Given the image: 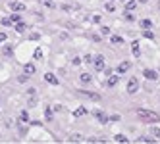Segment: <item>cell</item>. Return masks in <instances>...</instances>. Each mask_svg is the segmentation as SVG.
<instances>
[{
	"label": "cell",
	"mask_w": 160,
	"mask_h": 144,
	"mask_svg": "<svg viewBox=\"0 0 160 144\" xmlns=\"http://www.w3.org/2000/svg\"><path fill=\"white\" fill-rule=\"evenodd\" d=\"M44 117H46V121H50V119H52V110L50 108L44 110Z\"/></svg>",
	"instance_id": "obj_28"
},
{
	"label": "cell",
	"mask_w": 160,
	"mask_h": 144,
	"mask_svg": "<svg viewBox=\"0 0 160 144\" xmlns=\"http://www.w3.org/2000/svg\"><path fill=\"white\" fill-rule=\"evenodd\" d=\"M19 121L27 123V121H29V113H27V112H21V113H19Z\"/></svg>",
	"instance_id": "obj_23"
},
{
	"label": "cell",
	"mask_w": 160,
	"mask_h": 144,
	"mask_svg": "<svg viewBox=\"0 0 160 144\" xmlns=\"http://www.w3.org/2000/svg\"><path fill=\"white\" fill-rule=\"evenodd\" d=\"M118 81H120V77L112 73V75H108V81H106V85H108V86H116V85H118Z\"/></svg>",
	"instance_id": "obj_10"
},
{
	"label": "cell",
	"mask_w": 160,
	"mask_h": 144,
	"mask_svg": "<svg viewBox=\"0 0 160 144\" xmlns=\"http://www.w3.org/2000/svg\"><path fill=\"white\" fill-rule=\"evenodd\" d=\"M143 75H145V79H149V81H156L158 79V73L154 71V69H145Z\"/></svg>",
	"instance_id": "obj_6"
},
{
	"label": "cell",
	"mask_w": 160,
	"mask_h": 144,
	"mask_svg": "<svg viewBox=\"0 0 160 144\" xmlns=\"http://www.w3.org/2000/svg\"><path fill=\"white\" fill-rule=\"evenodd\" d=\"M139 142H153V138H145V137H141V138H139Z\"/></svg>",
	"instance_id": "obj_40"
},
{
	"label": "cell",
	"mask_w": 160,
	"mask_h": 144,
	"mask_svg": "<svg viewBox=\"0 0 160 144\" xmlns=\"http://www.w3.org/2000/svg\"><path fill=\"white\" fill-rule=\"evenodd\" d=\"M125 71H129V61H122L118 65V73H125Z\"/></svg>",
	"instance_id": "obj_13"
},
{
	"label": "cell",
	"mask_w": 160,
	"mask_h": 144,
	"mask_svg": "<svg viewBox=\"0 0 160 144\" xmlns=\"http://www.w3.org/2000/svg\"><path fill=\"white\" fill-rule=\"evenodd\" d=\"M125 90H128L129 94H135L139 90V81L135 79V77H129V81H128V85H125Z\"/></svg>",
	"instance_id": "obj_2"
},
{
	"label": "cell",
	"mask_w": 160,
	"mask_h": 144,
	"mask_svg": "<svg viewBox=\"0 0 160 144\" xmlns=\"http://www.w3.org/2000/svg\"><path fill=\"white\" fill-rule=\"evenodd\" d=\"M106 12H114V10H116V4H114V2H106Z\"/></svg>",
	"instance_id": "obj_26"
},
{
	"label": "cell",
	"mask_w": 160,
	"mask_h": 144,
	"mask_svg": "<svg viewBox=\"0 0 160 144\" xmlns=\"http://www.w3.org/2000/svg\"><path fill=\"white\" fill-rule=\"evenodd\" d=\"M141 27L143 29H150L153 27V21H150V19H141Z\"/></svg>",
	"instance_id": "obj_20"
},
{
	"label": "cell",
	"mask_w": 160,
	"mask_h": 144,
	"mask_svg": "<svg viewBox=\"0 0 160 144\" xmlns=\"http://www.w3.org/2000/svg\"><path fill=\"white\" fill-rule=\"evenodd\" d=\"M100 35H110V29L108 27H100Z\"/></svg>",
	"instance_id": "obj_34"
},
{
	"label": "cell",
	"mask_w": 160,
	"mask_h": 144,
	"mask_svg": "<svg viewBox=\"0 0 160 144\" xmlns=\"http://www.w3.org/2000/svg\"><path fill=\"white\" fill-rule=\"evenodd\" d=\"M114 140H116V142H129V138L124 137V134H116V137H114Z\"/></svg>",
	"instance_id": "obj_21"
},
{
	"label": "cell",
	"mask_w": 160,
	"mask_h": 144,
	"mask_svg": "<svg viewBox=\"0 0 160 144\" xmlns=\"http://www.w3.org/2000/svg\"><path fill=\"white\" fill-rule=\"evenodd\" d=\"M33 58H35V60H43V52H41V48H37V50L33 52Z\"/></svg>",
	"instance_id": "obj_25"
},
{
	"label": "cell",
	"mask_w": 160,
	"mask_h": 144,
	"mask_svg": "<svg viewBox=\"0 0 160 144\" xmlns=\"http://www.w3.org/2000/svg\"><path fill=\"white\" fill-rule=\"evenodd\" d=\"M25 29H27V25H25L23 21H18V23H15V31H18V33H23Z\"/></svg>",
	"instance_id": "obj_18"
},
{
	"label": "cell",
	"mask_w": 160,
	"mask_h": 144,
	"mask_svg": "<svg viewBox=\"0 0 160 144\" xmlns=\"http://www.w3.org/2000/svg\"><path fill=\"white\" fill-rule=\"evenodd\" d=\"M143 37H147V39H154V33L150 31V29H143Z\"/></svg>",
	"instance_id": "obj_22"
},
{
	"label": "cell",
	"mask_w": 160,
	"mask_h": 144,
	"mask_svg": "<svg viewBox=\"0 0 160 144\" xmlns=\"http://www.w3.org/2000/svg\"><path fill=\"white\" fill-rule=\"evenodd\" d=\"M137 115H139V119H143V121H147V123H156V121H160V115L156 112H150V110H139Z\"/></svg>",
	"instance_id": "obj_1"
},
{
	"label": "cell",
	"mask_w": 160,
	"mask_h": 144,
	"mask_svg": "<svg viewBox=\"0 0 160 144\" xmlns=\"http://www.w3.org/2000/svg\"><path fill=\"white\" fill-rule=\"evenodd\" d=\"M95 117L98 119V123H102V125H106V123L110 121V117L104 112H100V110H97V112H95Z\"/></svg>",
	"instance_id": "obj_5"
},
{
	"label": "cell",
	"mask_w": 160,
	"mask_h": 144,
	"mask_svg": "<svg viewBox=\"0 0 160 144\" xmlns=\"http://www.w3.org/2000/svg\"><path fill=\"white\" fill-rule=\"evenodd\" d=\"M12 23H14V21H12V19H10V18H4V19H2V25H4V27H8V25H12Z\"/></svg>",
	"instance_id": "obj_30"
},
{
	"label": "cell",
	"mask_w": 160,
	"mask_h": 144,
	"mask_svg": "<svg viewBox=\"0 0 160 144\" xmlns=\"http://www.w3.org/2000/svg\"><path fill=\"white\" fill-rule=\"evenodd\" d=\"M68 140L69 142H83V137H81V134H72Z\"/></svg>",
	"instance_id": "obj_19"
},
{
	"label": "cell",
	"mask_w": 160,
	"mask_h": 144,
	"mask_svg": "<svg viewBox=\"0 0 160 144\" xmlns=\"http://www.w3.org/2000/svg\"><path fill=\"white\" fill-rule=\"evenodd\" d=\"M44 2V6H48V8H54V2H48V0H43Z\"/></svg>",
	"instance_id": "obj_38"
},
{
	"label": "cell",
	"mask_w": 160,
	"mask_h": 144,
	"mask_svg": "<svg viewBox=\"0 0 160 144\" xmlns=\"http://www.w3.org/2000/svg\"><path fill=\"white\" fill-rule=\"evenodd\" d=\"M4 40H6V33L0 31V42H4Z\"/></svg>",
	"instance_id": "obj_41"
},
{
	"label": "cell",
	"mask_w": 160,
	"mask_h": 144,
	"mask_svg": "<svg viewBox=\"0 0 160 144\" xmlns=\"http://www.w3.org/2000/svg\"><path fill=\"white\" fill-rule=\"evenodd\" d=\"M93 65H95L97 71H104V56H95V60H93Z\"/></svg>",
	"instance_id": "obj_3"
},
{
	"label": "cell",
	"mask_w": 160,
	"mask_h": 144,
	"mask_svg": "<svg viewBox=\"0 0 160 144\" xmlns=\"http://www.w3.org/2000/svg\"><path fill=\"white\" fill-rule=\"evenodd\" d=\"M131 52H133L135 58L141 56V48H139V42H137V40H133V42H131Z\"/></svg>",
	"instance_id": "obj_9"
},
{
	"label": "cell",
	"mask_w": 160,
	"mask_h": 144,
	"mask_svg": "<svg viewBox=\"0 0 160 144\" xmlns=\"http://www.w3.org/2000/svg\"><path fill=\"white\" fill-rule=\"evenodd\" d=\"M10 8H12L14 12H19V14H21V12L25 10V4L19 2V0H12V2H10Z\"/></svg>",
	"instance_id": "obj_4"
},
{
	"label": "cell",
	"mask_w": 160,
	"mask_h": 144,
	"mask_svg": "<svg viewBox=\"0 0 160 144\" xmlns=\"http://www.w3.org/2000/svg\"><path fill=\"white\" fill-rule=\"evenodd\" d=\"M72 64H73V65H79V64H81V58H73Z\"/></svg>",
	"instance_id": "obj_39"
},
{
	"label": "cell",
	"mask_w": 160,
	"mask_h": 144,
	"mask_svg": "<svg viewBox=\"0 0 160 144\" xmlns=\"http://www.w3.org/2000/svg\"><path fill=\"white\" fill-rule=\"evenodd\" d=\"M87 142H93V144H97V142H102V140H100V138H95V137H93V138H87Z\"/></svg>",
	"instance_id": "obj_36"
},
{
	"label": "cell",
	"mask_w": 160,
	"mask_h": 144,
	"mask_svg": "<svg viewBox=\"0 0 160 144\" xmlns=\"http://www.w3.org/2000/svg\"><path fill=\"white\" fill-rule=\"evenodd\" d=\"M44 81H46L48 85H58V77H56L54 73H46V75H44Z\"/></svg>",
	"instance_id": "obj_8"
},
{
	"label": "cell",
	"mask_w": 160,
	"mask_h": 144,
	"mask_svg": "<svg viewBox=\"0 0 160 144\" xmlns=\"http://www.w3.org/2000/svg\"><path fill=\"white\" fill-rule=\"evenodd\" d=\"M93 60H95V56H93V54H85V56H83V61H85V64H93Z\"/></svg>",
	"instance_id": "obj_24"
},
{
	"label": "cell",
	"mask_w": 160,
	"mask_h": 144,
	"mask_svg": "<svg viewBox=\"0 0 160 144\" xmlns=\"http://www.w3.org/2000/svg\"><path fill=\"white\" fill-rule=\"evenodd\" d=\"M135 8H137V2H135V0H125V10L128 12H133Z\"/></svg>",
	"instance_id": "obj_14"
},
{
	"label": "cell",
	"mask_w": 160,
	"mask_h": 144,
	"mask_svg": "<svg viewBox=\"0 0 160 144\" xmlns=\"http://www.w3.org/2000/svg\"><path fill=\"white\" fill-rule=\"evenodd\" d=\"M29 39H31V40H39V39H41V35H39V33H33Z\"/></svg>",
	"instance_id": "obj_35"
},
{
	"label": "cell",
	"mask_w": 160,
	"mask_h": 144,
	"mask_svg": "<svg viewBox=\"0 0 160 144\" xmlns=\"http://www.w3.org/2000/svg\"><path fill=\"white\" fill-rule=\"evenodd\" d=\"M83 94L85 98H89V100H100V94H95V92H89V90H83Z\"/></svg>",
	"instance_id": "obj_11"
},
{
	"label": "cell",
	"mask_w": 160,
	"mask_h": 144,
	"mask_svg": "<svg viewBox=\"0 0 160 144\" xmlns=\"http://www.w3.org/2000/svg\"><path fill=\"white\" fill-rule=\"evenodd\" d=\"M124 18H125V19H128V21H135V15H133V14H131V12H128V10H125V14H124Z\"/></svg>",
	"instance_id": "obj_27"
},
{
	"label": "cell",
	"mask_w": 160,
	"mask_h": 144,
	"mask_svg": "<svg viewBox=\"0 0 160 144\" xmlns=\"http://www.w3.org/2000/svg\"><path fill=\"white\" fill-rule=\"evenodd\" d=\"M158 10H160V4H158Z\"/></svg>",
	"instance_id": "obj_43"
},
{
	"label": "cell",
	"mask_w": 160,
	"mask_h": 144,
	"mask_svg": "<svg viewBox=\"0 0 160 144\" xmlns=\"http://www.w3.org/2000/svg\"><path fill=\"white\" fill-rule=\"evenodd\" d=\"M27 77H29V75H25V73H23V75H19V77H18V81H19V83H25Z\"/></svg>",
	"instance_id": "obj_33"
},
{
	"label": "cell",
	"mask_w": 160,
	"mask_h": 144,
	"mask_svg": "<svg viewBox=\"0 0 160 144\" xmlns=\"http://www.w3.org/2000/svg\"><path fill=\"white\" fill-rule=\"evenodd\" d=\"M110 42L120 46V44H124V39H122V37H118V35H112V37H110Z\"/></svg>",
	"instance_id": "obj_16"
},
{
	"label": "cell",
	"mask_w": 160,
	"mask_h": 144,
	"mask_svg": "<svg viewBox=\"0 0 160 144\" xmlns=\"http://www.w3.org/2000/svg\"><path fill=\"white\" fill-rule=\"evenodd\" d=\"M73 115H75V117H83V115H87V108H83V106L77 108L75 112H73Z\"/></svg>",
	"instance_id": "obj_17"
},
{
	"label": "cell",
	"mask_w": 160,
	"mask_h": 144,
	"mask_svg": "<svg viewBox=\"0 0 160 144\" xmlns=\"http://www.w3.org/2000/svg\"><path fill=\"white\" fill-rule=\"evenodd\" d=\"M64 12H72V10H79V4H64L62 6Z\"/></svg>",
	"instance_id": "obj_15"
},
{
	"label": "cell",
	"mask_w": 160,
	"mask_h": 144,
	"mask_svg": "<svg viewBox=\"0 0 160 144\" xmlns=\"http://www.w3.org/2000/svg\"><path fill=\"white\" fill-rule=\"evenodd\" d=\"M150 133H153L154 137H160V127H153V129H150Z\"/></svg>",
	"instance_id": "obj_31"
},
{
	"label": "cell",
	"mask_w": 160,
	"mask_h": 144,
	"mask_svg": "<svg viewBox=\"0 0 160 144\" xmlns=\"http://www.w3.org/2000/svg\"><path fill=\"white\" fill-rule=\"evenodd\" d=\"M79 81H81L83 85H89V83L93 81V77L89 75V73H81V75H79Z\"/></svg>",
	"instance_id": "obj_12"
},
{
	"label": "cell",
	"mask_w": 160,
	"mask_h": 144,
	"mask_svg": "<svg viewBox=\"0 0 160 144\" xmlns=\"http://www.w3.org/2000/svg\"><path fill=\"white\" fill-rule=\"evenodd\" d=\"M137 2H141V4H147V0H137Z\"/></svg>",
	"instance_id": "obj_42"
},
{
	"label": "cell",
	"mask_w": 160,
	"mask_h": 144,
	"mask_svg": "<svg viewBox=\"0 0 160 144\" xmlns=\"http://www.w3.org/2000/svg\"><path fill=\"white\" fill-rule=\"evenodd\" d=\"M12 52L14 50H12L10 46H4V56H12Z\"/></svg>",
	"instance_id": "obj_32"
},
{
	"label": "cell",
	"mask_w": 160,
	"mask_h": 144,
	"mask_svg": "<svg viewBox=\"0 0 160 144\" xmlns=\"http://www.w3.org/2000/svg\"><path fill=\"white\" fill-rule=\"evenodd\" d=\"M10 19H12V21H14V23H18L19 19H21V15H19V12H18V14H14V15H12Z\"/></svg>",
	"instance_id": "obj_29"
},
{
	"label": "cell",
	"mask_w": 160,
	"mask_h": 144,
	"mask_svg": "<svg viewBox=\"0 0 160 144\" xmlns=\"http://www.w3.org/2000/svg\"><path fill=\"white\" fill-rule=\"evenodd\" d=\"M110 121H120V115H118V113L116 115H110Z\"/></svg>",
	"instance_id": "obj_37"
},
{
	"label": "cell",
	"mask_w": 160,
	"mask_h": 144,
	"mask_svg": "<svg viewBox=\"0 0 160 144\" xmlns=\"http://www.w3.org/2000/svg\"><path fill=\"white\" fill-rule=\"evenodd\" d=\"M23 73H25V75H35V73H37L35 64H25V67H23Z\"/></svg>",
	"instance_id": "obj_7"
}]
</instances>
